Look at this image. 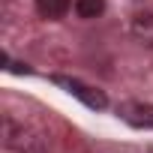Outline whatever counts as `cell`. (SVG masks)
<instances>
[{"label":"cell","mask_w":153,"mask_h":153,"mask_svg":"<svg viewBox=\"0 0 153 153\" xmlns=\"http://www.w3.org/2000/svg\"><path fill=\"white\" fill-rule=\"evenodd\" d=\"M69 9V0H36V12L42 18H63Z\"/></svg>","instance_id":"277c9868"},{"label":"cell","mask_w":153,"mask_h":153,"mask_svg":"<svg viewBox=\"0 0 153 153\" xmlns=\"http://www.w3.org/2000/svg\"><path fill=\"white\" fill-rule=\"evenodd\" d=\"M105 12V0H75V15L78 18H99Z\"/></svg>","instance_id":"5b68a950"},{"label":"cell","mask_w":153,"mask_h":153,"mask_svg":"<svg viewBox=\"0 0 153 153\" xmlns=\"http://www.w3.org/2000/svg\"><path fill=\"white\" fill-rule=\"evenodd\" d=\"M132 33H135L138 39H144V42L153 45V15H138V18L132 21Z\"/></svg>","instance_id":"8992f818"},{"label":"cell","mask_w":153,"mask_h":153,"mask_svg":"<svg viewBox=\"0 0 153 153\" xmlns=\"http://www.w3.org/2000/svg\"><path fill=\"white\" fill-rule=\"evenodd\" d=\"M9 69L15 75H30V66H24V63H9Z\"/></svg>","instance_id":"52a82bcc"},{"label":"cell","mask_w":153,"mask_h":153,"mask_svg":"<svg viewBox=\"0 0 153 153\" xmlns=\"http://www.w3.org/2000/svg\"><path fill=\"white\" fill-rule=\"evenodd\" d=\"M54 84H60V87H66L75 99H81L87 108H93V111H102L105 105H108V99H105V93L102 90H96V87H90V84H81L78 78H66V75H54Z\"/></svg>","instance_id":"6da1fadb"},{"label":"cell","mask_w":153,"mask_h":153,"mask_svg":"<svg viewBox=\"0 0 153 153\" xmlns=\"http://www.w3.org/2000/svg\"><path fill=\"white\" fill-rule=\"evenodd\" d=\"M120 117L132 126H144V129H153V105L147 102H123L120 105Z\"/></svg>","instance_id":"3957f363"},{"label":"cell","mask_w":153,"mask_h":153,"mask_svg":"<svg viewBox=\"0 0 153 153\" xmlns=\"http://www.w3.org/2000/svg\"><path fill=\"white\" fill-rule=\"evenodd\" d=\"M3 138H6V147H12V150H18V153H45L42 138L30 135V132L21 129V126H15L9 117H3Z\"/></svg>","instance_id":"7a4b0ae2"}]
</instances>
